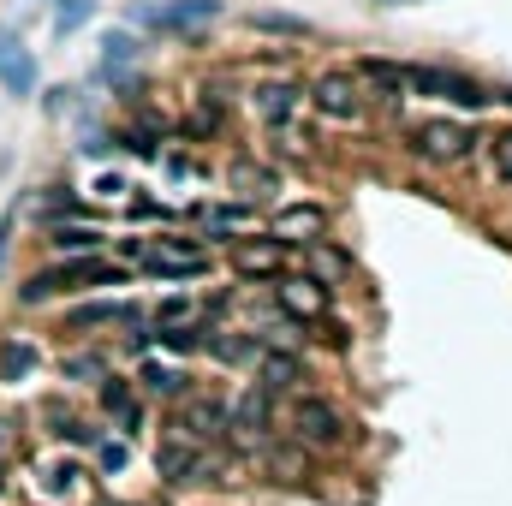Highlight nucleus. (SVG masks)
Instances as JSON below:
<instances>
[{"mask_svg": "<svg viewBox=\"0 0 512 506\" xmlns=\"http://www.w3.org/2000/svg\"><path fill=\"white\" fill-rule=\"evenodd\" d=\"M90 12H96V0H60V6H54V36L84 30V24H90Z\"/></svg>", "mask_w": 512, "mask_h": 506, "instance_id": "b1692460", "label": "nucleus"}, {"mask_svg": "<svg viewBox=\"0 0 512 506\" xmlns=\"http://www.w3.org/2000/svg\"><path fill=\"white\" fill-rule=\"evenodd\" d=\"M316 108H322L328 120H358V114H364V90H358V78H352V72H328V78H316Z\"/></svg>", "mask_w": 512, "mask_h": 506, "instance_id": "0eeeda50", "label": "nucleus"}, {"mask_svg": "<svg viewBox=\"0 0 512 506\" xmlns=\"http://www.w3.org/2000/svg\"><path fill=\"white\" fill-rule=\"evenodd\" d=\"M30 370H36V346L12 334V340L0 346V381H24V376H30Z\"/></svg>", "mask_w": 512, "mask_h": 506, "instance_id": "2eb2a0df", "label": "nucleus"}, {"mask_svg": "<svg viewBox=\"0 0 512 506\" xmlns=\"http://www.w3.org/2000/svg\"><path fill=\"white\" fill-rule=\"evenodd\" d=\"M245 24L262 30V36H310V24H304V18H292V12H251Z\"/></svg>", "mask_w": 512, "mask_h": 506, "instance_id": "aec40b11", "label": "nucleus"}, {"mask_svg": "<svg viewBox=\"0 0 512 506\" xmlns=\"http://www.w3.org/2000/svg\"><path fill=\"white\" fill-rule=\"evenodd\" d=\"M0 90L6 96H30L36 90V54L12 30H0Z\"/></svg>", "mask_w": 512, "mask_h": 506, "instance_id": "1a4fd4ad", "label": "nucleus"}, {"mask_svg": "<svg viewBox=\"0 0 512 506\" xmlns=\"http://www.w3.org/2000/svg\"><path fill=\"white\" fill-rule=\"evenodd\" d=\"M42 489H48V495H66V501H72V495L84 489V471H78V465H48V483H42Z\"/></svg>", "mask_w": 512, "mask_h": 506, "instance_id": "a878e982", "label": "nucleus"}, {"mask_svg": "<svg viewBox=\"0 0 512 506\" xmlns=\"http://www.w3.org/2000/svg\"><path fill=\"white\" fill-rule=\"evenodd\" d=\"M131 54H137V42H131L126 30H108V36H102V72H108V78H126Z\"/></svg>", "mask_w": 512, "mask_h": 506, "instance_id": "f3484780", "label": "nucleus"}, {"mask_svg": "<svg viewBox=\"0 0 512 506\" xmlns=\"http://www.w3.org/2000/svg\"><path fill=\"white\" fill-rule=\"evenodd\" d=\"M96 459H102V471H108V477H114V471H126L131 447H126V441H102V447H96Z\"/></svg>", "mask_w": 512, "mask_h": 506, "instance_id": "c756f323", "label": "nucleus"}, {"mask_svg": "<svg viewBox=\"0 0 512 506\" xmlns=\"http://www.w3.org/2000/svg\"><path fill=\"white\" fill-rule=\"evenodd\" d=\"M155 471H161V483H203L209 477V453H203V441L185 423H173L167 441L155 447Z\"/></svg>", "mask_w": 512, "mask_h": 506, "instance_id": "f03ea898", "label": "nucleus"}, {"mask_svg": "<svg viewBox=\"0 0 512 506\" xmlns=\"http://www.w3.org/2000/svg\"><path fill=\"white\" fill-rule=\"evenodd\" d=\"M185 370H167V364H143V387L155 393V399H173V393H185Z\"/></svg>", "mask_w": 512, "mask_h": 506, "instance_id": "4be33fe9", "label": "nucleus"}, {"mask_svg": "<svg viewBox=\"0 0 512 506\" xmlns=\"http://www.w3.org/2000/svg\"><path fill=\"white\" fill-rule=\"evenodd\" d=\"M298 381V358L292 352H268L262 358V393H286Z\"/></svg>", "mask_w": 512, "mask_h": 506, "instance_id": "a211bd4d", "label": "nucleus"}, {"mask_svg": "<svg viewBox=\"0 0 512 506\" xmlns=\"http://www.w3.org/2000/svg\"><path fill=\"white\" fill-rule=\"evenodd\" d=\"M102 405H108L120 423H137V399H131V387L120 376H102Z\"/></svg>", "mask_w": 512, "mask_h": 506, "instance_id": "5701e85b", "label": "nucleus"}, {"mask_svg": "<svg viewBox=\"0 0 512 506\" xmlns=\"http://www.w3.org/2000/svg\"><path fill=\"white\" fill-rule=\"evenodd\" d=\"M262 423H268V393H262V387H245V399H239V411H233V429L262 435Z\"/></svg>", "mask_w": 512, "mask_h": 506, "instance_id": "6ab92c4d", "label": "nucleus"}, {"mask_svg": "<svg viewBox=\"0 0 512 506\" xmlns=\"http://www.w3.org/2000/svg\"><path fill=\"white\" fill-rule=\"evenodd\" d=\"M137 24L161 30V36H203L221 18V0H173V6H137Z\"/></svg>", "mask_w": 512, "mask_h": 506, "instance_id": "7ed1b4c3", "label": "nucleus"}, {"mask_svg": "<svg viewBox=\"0 0 512 506\" xmlns=\"http://www.w3.org/2000/svg\"><path fill=\"white\" fill-rule=\"evenodd\" d=\"M316 268H322L328 280H340V274H346L352 262H346V256H340V251H316Z\"/></svg>", "mask_w": 512, "mask_h": 506, "instance_id": "473e14b6", "label": "nucleus"}, {"mask_svg": "<svg viewBox=\"0 0 512 506\" xmlns=\"http://www.w3.org/2000/svg\"><path fill=\"white\" fill-rule=\"evenodd\" d=\"M197 441H215V435H227V405L221 399H191V411L179 417Z\"/></svg>", "mask_w": 512, "mask_h": 506, "instance_id": "f8f14e48", "label": "nucleus"}, {"mask_svg": "<svg viewBox=\"0 0 512 506\" xmlns=\"http://www.w3.org/2000/svg\"><path fill=\"white\" fill-rule=\"evenodd\" d=\"M268 471H274L280 483H304V477H310V459H304L298 447H274V453H268Z\"/></svg>", "mask_w": 512, "mask_h": 506, "instance_id": "412c9836", "label": "nucleus"}, {"mask_svg": "<svg viewBox=\"0 0 512 506\" xmlns=\"http://www.w3.org/2000/svg\"><path fill=\"white\" fill-rule=\"evenodd\" d=\"M233 185L251 191V197H262V191H274V173H268V167H251V161H239V167H233Z\"/></svg>", "mask_w": 512, "mask_h": 506, "instance_id": "cd10ccee", "label": "nucleus"}, {"mask_svg": "<svg viewBox=\"0 0 512 506\" xmlns=\"http://www.w3.org/2000/svg\"><path fill=\"white\" fill-rule=\"evenodd\" d=\"M399 78H405V90L441 96V102H453V108H483V102H489L483 84H471V78H459V72H441V66H399Z\"/></svg>", "mask_w": 512, "mask_h": 506, "instance_id": "20e7f679", "label": "nucleus"}, {"mask_svg": "<svg viewBox=\"0 0 512 506\" xmlns=\"http://www.w3.org/2000/svg\"><path fill=\"white\" fill-rule=\"evenodd\" d=\"M233 262H239V274H274L280 268V251L274 245H239Z\"/></svg>", "mask_w": 512, "mask_h": 506, "instance_id": "393cba45", "label": "nucleus"}, {"mask_svg": "<svg viewBox=\"0 0 512 506\" xmlns=\"http://www.w3.org/2000/svg\"><path fill=\"white\" fill-rule=\"evenodd\" d=\"M66 376H108V364L96 352H78V358H66Z\"/></svg>", "mask_w": 512, "mask_h": 506, "instance_id": "7c9ffc66", "label": "nucleus"}, {"mask_svg": "<svg viewBox=\"0 0 512 506\" xmlns=\"http://www.w3.org/2000/svg\"><path fill=\"white\" fill-rule=\"evenodd\" d=\"M120 316H131V304H120V298H102V304H84V310H72V316H66V334L102 328V322H120Z\"/></svg>", "mask_w": 512, "mask_h": 506, "instance_id": "4468645a", "label": "nucleus"}, {"mask_svg": "<svg viewBox=\"0 0 512 506\" xmlns=\"http://www.w3.org/2000/svg\"><path fill=\"white\" fill-rule=\"evenodd\" d=\"M48 245H54V251H72V256H90V251H102V233H96V227H66V221H60V227L48 233Z\"/></svg>", "mask_w": 512, "mask_h": 506, "instance_id": "dca6fc26", "label": "nucleus"}, {"mask_svg": "<svg viewBox=\"0 0 512 506\" xmlns=\"http://www.w3.org/2000/svg\"><path fill=\"white\" fill-rule=\"evenodd\" d=\"M126 274L108 262V256H78V262H60V268H42V274H30L24 286H18V304H42V298H54V292H78V286H120Z\"/></svg>", "mask_w": 512, "mask_h": 506, "instance_id": "f257e3e1", "label": "nucleus"}, {"mask_svg": "<svg viewBox=\"0 0 512 506\" xmlns=\"http://www.w3.org/2000/svg\"><path fill=\"white\" fill-rule=\"evenodd\" d=\"M251 221H256L251 209H209V215H203L209 239H215V233H239V227H251Z\"/></svg>", "mask_w": 512, "mask_h": 506, "instance_id": "bb28decb", "label": "nucleus"}, {"mask_svg": "<svg viewBox=\"0 0 512 506\" xmlns=\"http://www.w3.org/2000/svg\"><path fill=\"white\" fill-rule=\"evenodd\" d=\"M495 179H507V185H512V131L495 137Z\"/></svg>", "mask_w": 512, "mask_h": 506, "instance_id": "2f4dec72", "label": "nucleus"}, {"mask_svg": "<svg viewBox=\"0 0 512 506\" xmlns=\"http://www.w3.org/2000/svg\"><path fill=\"white\" fill-rule=\"evenodd\" d=\"M411 143H417V155H429V161H459V155L471 149V131L453 126V120H429V126L411 131Z\"/></svg>", "mask_w": 512, "mask_h": 506, "instance_id": "9d476101", "label": "nucleus"}, {"mask_svg": "<svg viewBox=\"0 0 512 506\" xmlns=\"http://www.w3.org/2000/svg\"><path fill=\"white\" fill-rule=\"evenodd\" d=\"M322 227H328V215H322L316 203H292V209L274 215V239H280V245H322V239H316Z\"/></svg>", "mask_w": 512, "mask_h": 506, "instance_id": "9b49d317", "label": "nucleus"}, {"mask_svg": "<svg viewBox=\"0 0 512 506\" xmlns=\"http://www.w3.org/2000/svg\"><path fill=\"white\" fill-rule=\"evenodd\" d=\"M274 298H280V310H286V316H304V322L328 310V286H322L316 274H280Z\"/></svg>", "mask_w": 512, "mask_h": 506, "instance_id": "6e6552de", "label": "nucleus"}, {"mask_svg": "<svg viewBox=\"0 0 512 506\" xmlns=\"http://www.w3.org/2000/svg\"><path fill=\"white\" fill-rule=\"evenodd\" d=\"M131 251L143 256V268H149V274H161V280H191V274H203V268H209V251H203V245L155 239V245H131Z\"/></svg>", "mask_w": 512, "mask_h": 506, "instance_id": "423d86ee", "label": "nucleus"}, {"mask_svg": "<svg viewBox=\"0 0 512 506\" xmlns=\"http://www.w3.org/2000/svg\"><path fill=\"white\" fill-rule=\"evenodd\" d=\"M358 72H364V78H376L382 90H405V78H399V66H387V60H364Z\"/></svg>", "mask_w": 512, "mask_h": 506, "instance_id": "c85d7f7f", "label": "nucleus"}, {"mask_svg": "<svg viewBox=\"0 0 512 506\" xmlns=\"http://www.w3.org/2000/svg\"><path fill=\"white\" fill-rule=\"evenodd\" d=\"M251 102H256V114H262V120H274V126H280V120L298 108V90H292V84H256Z\"/></svg>", "mask_w": 512, "mask_h": 506, "instance_id": "ddd939ff", "label": "nucleus"}, {"mask_svg": "<svg viewBox=\"0 0 512 506\" xmlns=\"http://www.w3.org/2000/svg\"><path fill=\"white\" fill-rule=\"evenodd\" d=\"M376 6H411V0H376Z\"/></svg>", "mask_w": 512, "mask_h": 506, "instance_id": "72a5a7b5", "label": "nucleus"}, {"mask_svg": "<svg viewBox=\"0 0 512 506\" xmlns=\"http://www.w3.org/2000/svg\"><path fill=\"white\" fill-rule=\"evenodd\" d=\"M292 429H298V447H340L346 441V417L328 399H298Z\"/></svg>", "mask_w": 512, "mask_h": 506, "instance_id": "39448f33", "label": "nucleus"}]
</instances>
